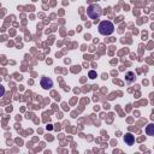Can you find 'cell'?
Returning a JSON list of instances; mask_svg holds the SVG:
<instances>
[{
    "label": "cell",
    "mask_w": 154,
    "mask_h": 154,
    "mask_svg": "<svg viewBox=\"0 0 154 154\" xmlns=\"http://www.w3.org/2000/svg\"><path fill=\"white\" fill-rule=\"evenodd\" d=\"M135 79V75H134V72H128L126 74V82H133Z\"/></svg>",
    "instance_id": "cell-6"
},
{
    "label": "cell",
    "mask_w": 154,
    "mask_h": 154,
    "mask_svg": "<svg viewBox=\"0 0 154 154\" xmlns=\"http://www.w3.org/2000/svg\"><path fill=\"white\" fill-rule=\"evenodd\" d=\"M41 87H42L43 89H51V88L53 87L52 79L48 78V77H43V78L41 79Z\"/></svg>",
    "instance_id": "cell-3"
},
{
    "label": "cell",
    "mask_w": 154,
    "mask_h": 154,
    "mask_svg": "<svg viewBox=\"0 0 154 154\" xmlns=\"http://www.w3.org/2000/svg\"><path fill=\"white\" fill-rule=\"evenodd\" d=\"M124 141H125L126 145L131 146V145L134 143V141H135V137H134V135H131V134H126V135L124 136Z\"/></svg>",
    "instance_id": "cell-4"
},
{
    "label": "cell",
    "mask_w": 154,
    "mask_h": 154,
    "mask_svg": "<svg viewBox=\"0 0 154 154\" xmlns=\"http://www.w3.org/2000/svg\"><path fill=\"white\" fill-rule=\"evenodd\" d=\"M146 134L149 136H154V124H148L146 128Z\"/></svg>",
    "instance_id": "cell-5"
},
{
    "label": "cell",
    "mask_w": 154,
    "mask_h": 154,
    "mask_svg": "<svg viewBox=\"0 0 154 154\" xmlns=\"http://www.w3.org/2000/svg\"><path fill=\"white\" fill-rule=\"evenodd\" d=\"M114 31V26L110 21H102L99 24V33L104 36H109V35L113 34Z\"/></svg>",
    "instance_id": "cell-1"
},
{
    "label": "cell",
    "mask_w": 154,
    "mask_h": 154,
    "mask_svg": "<svg viewBox=\"0 0 154 154\" xmlns=\"http://www.w3.org/2000/svg\"><path fill=\"white\" fill-rule=\"evenodd\" d=\"M88 75H89L90 78H95V77H97V72H95V71H93V70L89 71V74H88Z\"/></svg>",
    "instance_id": "cell-7"
},
{
    "label": "cell",
    "mask_w": 154,
    "mask_h": 154,
    "mask_svg": "<svg viewBox=\"0 0 154 154\" xmlns=\"http://www.w3.org/2000/svg\"><path fill=\"white\" fill-rule=\"evenodd\" d=\"M87 13H88V16H89L92 19L98 21V19L101 17V15H102V10H101V7H100L99 5L93 4V5H90V6L87 9Z\"/></svg>",
    "instance_id": "cell-2"
}]
</instances>
